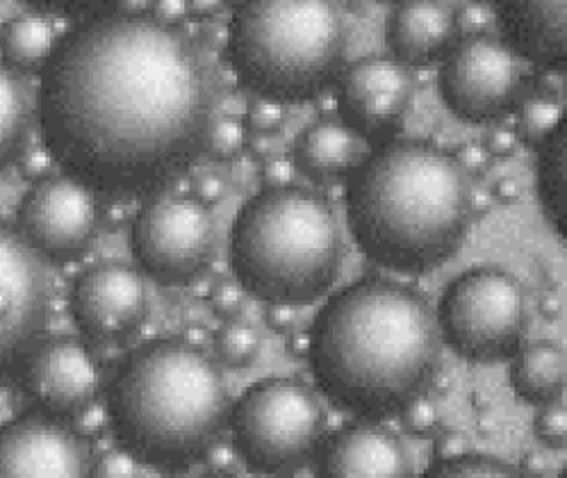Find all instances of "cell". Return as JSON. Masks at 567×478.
<instances>
[{
  "label": "cell",
  "instance_id": "cell-20",
  "mask_svg": "<svg viewBox=\"0 0 567 478\" xmlns=\"http://www.w3.org/2000/svg\"><path fill=\"white\" fill-rule=\"evenodd\" d=\"M360 137L336 118H319L297 142V163L312 178H338L355 167Z\"/></svg>",
  "mask_w": 567,
  "mask_h": 478
},
{
  "label": "cell",
  "instance_id": "cell-19",
  "mask_svg": "<svg viewBox=\"0 0 567 478\" xmlns=\"http://www.w3.org/2000/svg\"><path fill=\"white\" fill-rule=\"evenodd\" d=\"M454 14L437 0H409L388 23V42L403 64H429L452 44Z\"/></svg>",
  "mask_w": 567,
  "mask_h": 478
},
{
  "label": "cell",
  "instance_id": "cell-29",
  "mask_svg": "<svg viewBox=\"0 0 567 478\" xmlns=\"http://www.w3.org/2000/svg\"><path fill=\"white\" fill-rule=\"evenodd\" d=\"M534 430L538 435V440L545 443L551 449H560L565 447L567 440V413H565V404L560 398H551V402H545L540 413L536 415V424Z\"/></svg>",
  "mask_w": 567,
  "mask_h": 478
},
{
  "label": "cell",
  "instance_id": "cell-34",
  "mask_svg": "<svg viewBox=\"0 0 567 478\" xmlns=\"http://www.w3.org/2000/svg\"><path fill=\"white\" fill-rule=\"evenodd\" d=\"M19 172L28 183H37L47 176H51V169L55 165V159L51 155V150L42 144V146H25V150L21 153V157L17 159Z\"/></svg>",
  "mask_w": 567,
  "mask_h": 478
},
{
  "label": "cell",
  "instance_id": "cell-36",
  "mask_svg": "<svg viewBox=\"0 0 567 478\" xmlns=\"http://www.w3.org/2000/svg\"><path fill=\"white\" fill-rule=\"evenodd\" d=\"M454 21H456V30H463L465 34H483L493 23V12L488 10V6L478 3L476 0V3H470L467 8H463L458 17H454Z\"/></svg>",
  "mask_w": 567,
  "mask_h": 478
},
{
  "label": "cell",
  "instance_id": "cell-9",
  "mask_svg": "<svg viewBox=\"0 0 567 478\" xmlns=\"http://www.w3.org/2000/svg\"><path fill=\"white\" fill-rule=\"evenodd\" d=\"M53 314L49 260L0 219V389L17 381L47 340Z\"/></svg>",
  "mask_w": 567,
  "mask_h": 478
},
{
  "label": "cell",
  "instance_id": "cell-5",
  "mask_svg": "<svg viewBox=\"0 0 567 478\" xmlns=\"http://www.w3.org/2000/svg\"><path fill=\"white\" fill-rule=\"evenodd\" d=\"M230 260L245 292L267 303L306 305L327 294L342 267V235L327 198L265 187L239 210Z\"/></svg>",
  "mask_w": 567,
  "mask_h": 478
},
{
  "label": "cell",
  "instance_id": "cell-41",
  "mask_svg": "<svg viewBox=\"0 0 567 478\" xmlns=\"http://www.w3.org/2000/svg\"><path fill=\"white\" fill-rule=\"evenodd\" d=\"M519 137L515 131L511 128H497L495 133H491L488 142H485V150L491 153V157H508L517 150Z\"/></svg>",
  "mask_w": 567,
  "mask_h": 478
},
{
  "label": "cell",
  "instance_id": "cell-4",
  "mask_svg": "<svg viewBox=\"0 0 567 478\" xmlns=\"http://www.w3.org/2000/svg\"><path fill=\"white\" fill-rule=\"evenodd\" d=\"M230 413L224 372L185 340H157L121 365L107 417L135 458L181 467L206 451Z\"/></svg>",
  "mask_w": 567,
  "mask_h": 478
},
{
  "label": "cell",
  "instance_id": "cell-38",
  "mask_svg": "<svg viewBox=\"0 0 567 478\" xmlns=\"http://www.w3.org/2000/svg\"><path fill=\"white\" fill-rule=\"evenodd\" d=\"M470 451V437L461 430H447L435 440V456L437 458H456Z\"/></svg>",
  "mask_w": 567,
  "mask_h": 478
},
{
  "label": "cell",
  "instance_id": "cell-11",
  "mask_svg": "<svg viewBox=\"0 0 567 478\" xmlns=\"http://www.w3.org/2000/svg\"><path fill=\"white\" fill-rule=\"evenodd\" d=\"M522 87V64L504 39L465 34L444 58L440 92L450 110L472 124L506 114Z\"/></svg>",
  "mask_w": 567,
  "mask_h": 478
},
{
  "label": "cell",
  "instance_id": "cell-53",
  "mask_svg": "<svg viewBox=\"0 0 567 478\" xmlns=\"http://www.w3.org/2000/svg\"><path fill=\"white\" fill-rule=\"evenodd\" d=\"M478 3H488V0H478Z\"/></svg>",
  "mask_w": 567,
  "mask_h": 478
},
{
  "label": "cell",
  "instance_id": "cell-31",
  "mask_svg": "<svg viewBox=\"0 0 567 478\" xmlns=\"http://www.w3.org/2000/svg\"><path fill=\"white\" fill-rule=\"evenodd\" d=\"M286 103L258 96L247 110V128H251L254 133H274L286 124Z\"/></svg>",
  "mask_w": 567,
  "mask_h": 478
},
{
  "label": "cell",
  "instance_id": "cell-17",
  "mask_svg": "<svg viewBox=\"0 0 567 478\" xmlns=\"http://www.w3.org/2000/svg\"><path fill=\"white\" fill-rule=\"evenodd\" d=\"M499 19L517 55L547 69L567 62V0H497Z\"/></svg>",
  "mask_w": 567,
  "mask_h": 478
},
{
  "label": "cell",
  "instance_id": "cell-45",
  "mask_svg": "<svg viewBox=\"0 0 567 478\" xmlns=\"http://www.w3.org/2000/svg\"><path fill=\"white\" fill-rule=\"evenodd\" d=\"M75 417H78V433H80V435H85V437L96 435V433L105 426V422H107L105 413L96 411V408H94V404H92V406H87L83 413H78Z\"/></svg>",
  "mask_w": 567,
  "mask_h": 478
},
{
  "label": "cell",
  "instance_id": "cell-43",
  "mask_svg": "<svg viewBox=\"0 0 567 478\" xmlns=\"http://www.w3.org/2000/svg\"><path fill=\"white\" fill-rule=\"evenodd\" d=\"M265 319L269 329L288 331L297 322V312H295V305H288V303H269Z\"/></svg>",
  "mask_w": 567,
  "mask_h": 478
},
{
  "label": "cell",
  "instance_id": "cell-26",
  "mask_svg": "<svg viewBox=\"0 0 567 478\" xmlns=\"http://www.w3.org/2000/svg\"><path fill=\"white\" fill-rule=\"evenodd\" d=\"M431 478H506L519 476V469L506 460L493 456H478V454H463L456 458H437V463L426 471Z\"/></svg>",
  "mask_w": 567,
  "mask_h": 478
},
{
  "label": "cell",
  "instance_id": "cell-2",
  "mask_svg": "<svg viewBox=\"0 0 567 478\" xmlns=\"http://www.w3.org/2000/svg\"><path fill=\"white\" fill-rule=\"evenodd\" d=\"M442 333L422 294L390 281H360L317 316L310 361L333 402L362 417H385L429 392Z\"/></svg>",
  "mask_w": 567,
  "mask_h": 478
},
{
  "label": "cell",
  "instance_id": "cell-52",
  "mask_svg": "<svg viewBox=\"0 0 567 478\" xmlns=\"http://www.w3.org/2000/svg\"><path fill=\"white\" fill-rule=\"evenodd\" d=\"M524 467H526V469H536V467L540 469V467H543V458H540L538 454H534V456H529V458L524 460Z\"/></svg>",
  "mask_w": 567,
  "mask_h": 478
},
{
  "label": "cell",
  "instance_id": "cell-23",
  "mask_svg": "<svg viewBox=\"0 0 567 478\" xmlns=\"http://www.w3.org/2000/svg\"><path fill=\"white\" fill-rule=\"evenodd\" d=\"M55 51V30L42 14H19L0 25V58L19 73L42 71Z\"/></svg>",
  "mask_w": 567,
  "mask_h": 478
},
{
  "label": "cell",
  "instance_id": "cell-37",
  "mask_svg": "<svg viewBox=\"0 0 567 478\" xmlns=\"http://www.w3.org/2000/svg\"><path fill=\"white\" fill-rule=\"evenodd\" d=\"M151 17L165 25L181 28V23L189 17L187 0H151Z\"/></svg>",
  "mask_w": 567,
  "mask_h": 478
},
{
  "label": "cell",
  "instance_id": "cell-1",
  "mask_svg": "<svg viewBox=\"0 0 567 478\" xmlns=\"http://www.w3.org/2000/svg\"><path fill=\"white\" fill-rule=\"evenodd\" d=\"M219 77L196 39L151 14H103L44 66L37 118L64 174L94 191L167 187L206 153Z\"/></svg>",
  "mask_w": 567,
  "mask_h": 478
},
{
  "label": "cell",
  "instance_id": "cell-16",
  "mask_svg": "<svg viewBox=\"0 0 567 478\" xmlns=\"http://www.w3.org/2000/svg\"><path fill=\"white\" fill-rule=\"evenodd\" d=\"M32 402L55 417H75L96 402L101 372L92 351L73 337L42 342L23 370Z\"/></svg>",
  "mask_w": 567,
  "mask_h": 478
},
{
  "label": "cell",
  "instance_id": "cell-32",
  "mask_svg": "<svg viewBox=\"0 0 567 478\" xmlns=\"http://www.w3.org/2000/svg\"><path fill=\"white\" fill-rule=\"evenodd\" d=\"M90 476L96 478H131L137 476V458L124 449H110L99 460H92Z\"/></svg>",
  "mask_w": 567,
  "mask_h": 478
},
{
  "label": "cell",
  "instance_id": "cell-42",
  "mask_svg": "<svg viewBox=\"0 0 567 478\" xmlns=\"http://www.w3.org/2000/svg\"><path fill=\"white\" fill-rule=\"evenodd\" d=\"M204 456H206V465L217 474L228 471L235 465V449L230 445H224V443H210L206 447Z\"/></svg>",
  "mask_w": 567,
  "mask_h": 478
},
{
  "label": "cell",
  "instance_id": "cell-15",
  "mask_svg": "<svg viewBox=\"0 0 567 478\" xmlns=\"http://www.w3.org/2000/svg\"><path fill=\"white\" fill-rule=\"evenodd\" d=\"M415 98L411 69L390 58H364L340 75V107L349 124L368 137L399 128Z\"/></svg>",
  "mask_w": 567,
  "mask_h": 478
},
{
  "label": "cell",
  "instance_id": "cell-27",
  "mask_svg": "<svg viewBox=\"0 0 567 478\" xmlns=\"http://www.w3.org/2000/svg\"><path fill=\"white\" fill-rule=\"evenodd\" d=\"M217 351L230 367H249L260 353V335L239 322L226 324L217 333Z\"/></svg>",
  "mask_w": 567,
  "mask_h": 478
},
{
  "label": "cell",
  "instance_id": "cell-28",
  "mask_svg": "<svg viewBox=\"0 0 567 478\" xmlns=\"http://www.w3.org/2000/svg\"><path fill=\"white\" fill-rule=\"evenodd\" d=\"M245 144H247V126L237 122V118H219L210 131L206 153L226 163V159H233L245 150Z\"/></svg>",
  "mask_w": 567,
  "mask_h": 478
},
{
  "label": "cell",
  "instance_id": "cell-47",
  "mask_svg": "<svg viewBox=\"0 0 567 478\" xmlns=\"http://www.w3.org/2000/svg\"><path fill=\"white\" fill-rule=\"evenodd\" d=\"M312 349V333L297 331L288 337V353L295 357H308Z\"/></svg>",
  "mask_w": 567,
  "mask_h": 478
},
{
  "label": "cell",
  "instance_id": "cell-10",
  "mask_svg": "<svg viewBox=\"0 0 567 478\" xmlns=\"http://www.w3.org/2000/svg\"><path fill=\"white\" fill-rule=\"evenodd\" d=\"M217 228L206 204L189 196H165L135 217L133 253L162 285H185L204 271L215 253Z\"/></svg>",
  "mask_w": 567,
  "mask_h": 478
},
{
  "label": "cell",
  "instance_id": "cell-33",
  "mask_svg": "<svg viewBox=\"0 0 567 478\" xmlns=\"http://www.w3.org/2000/svg\"><path fill=\"white\" fill-rule=\"evenodd\" d=\"M403 426L413 435H426L437 424V408L426 394L413 398V402L401 411Z\"/></svg>",
  "mask_w": 567,
  "mask_h": 478
},
{
  "label": "cell",
  "instance_id": "cell-48",
  "mask_svg": "<svg viewBox=\"0 0 567 478\" xmlns=\"http://www.w3.org/2000/svg\"><path fill=\"white\" fill-rule=\"evenodd\" d=\"M495 196L499 198L502 204H515V201H519L522 187H519V183L515 178H502L495 185Z\"/></svg>",
  "mask_w": 567,
  "mask_h": 478
},
{
  "label": "cell",
  "instance_id": "cell-6",
  "mask_svg": "<svg viewBox=\"0 0 567 478\" xmlns=\"http://www.w3.org/2000/svg\"><path fill=\"white\" fill-rule=\"evenodd\" d=\"M228 53L237 75L260 96L315 98L344 64V12L336 0H245L228 32Z\"/></svg>",
  "mask_w": 567,
  "mask_h": 478
},
{
  "label": "cell",
  "instance_id": "cell-18",
  "mask_svg": "<svg viewBox=\"0 0 567 478\" xmlns=\"http://www.w3.org/2000/svg\"><path fill=\"white\" fill-rule=\"evenodd\" d=\"M323 471L333 478H406L413 463L396 435L381 426L358 424L329 445Z\"/></svg>",
  "mask_w": 567,
  "mask_h": 478
},
{
  "label": "cell",
  "instance_id": "cell-40",
  "mask_svg": "<svg viewBox=\"0 0 567 478\" xmlns=\"http://www.w3.org/2000/svg\"><path fill=\"white\" fill-rule=\"evenodd\" d=\"M224 194H226V180L217 174H206L196 183V198L200 204L215 206L221 201Z\"/></svg>",
  "mask_w": 567,
  "mask_h": 478
},
{
  "label": "cell",
  "instance_id": "cell-46",
  "mask_svg": "<svg viewBox=\"0 0 567 478\" xmlns=\"http://www.w3.org/2000/svg\"><path fill=\"white\" fill-rule=\"evenodd\" d=\"M224 3L226 0H187V10L196 19H210L224 8Z\"/></svg>",
  "mask_w": 567,
  "mask_h": 478
},
{
  "label": "cell",
  "instance_id": "cell-49",
  "mask_svg": "<svg viewBox=\"0 0 567 478\" xmlns=\"http://www.w3.org/2000/svg\"><path fill=\"white\" fill-rule=\"evenodd\" d=\"M271 146H274V142H271L269 133H256L254 137H247V144H245V148H249V153L258 159H265L271 153Z\"/></svg>",
  "mask_w": 567,
  "mask_h": 478
},
{
  "label": "cell",
  "instance_id": "cell-30",
  "mask_svg": "<svg viewBox=\"0 0 567 478\" xmlns=\"http://www.w3.org/2000/svg\"><path fill=\"white\" fill-rule=\"evenodd\" d=\"M25 6L47 12V14H64V17H103L118 0H23Z\"/></svg>",
  "mask_w": 567,
  "mask_h": 478
},
{
  "label": "cell",
  "instance_id": "cell-51",
  "mask_svg": "<svg viewBox=\"0 0 567 478\" xmlns=\"http://www.w3.org/2000/svg\"><path fill=\"white\" fill-rule=\"evenodd\" d=\"M433 383H435V387H437L440 392H447V389L452 387V378H450V376H437V374H435Z\"/></svg>",
  "mask_w": 567,
  "mask_h": 478
},
{
  "label": "cell",
  "instance_id": "cell-3",
  "mask_svg": "<svg viewBox=\"0 0 567 478\" xmlns=\"http://www.w3.org/2000/svg\"><path fill=\"white\" fill-rule=\"evenodd\" d=\"M474 194L458 159L426 142L377 150L349 187V224L374 262L424 273L465 242Z\"/></svg>",
  "mask_w": 567,
  "mask_h": 478
},
{
  "label": "cell",
  "instance_id": "cell-22",
  "mask_svg": "<svg viewBox=\"0 0 567 478\" xmlns=\"http://www.w3.org/2000/svg\"><path fill=\"white\" fill-rule=\"evenodd\" d=\"M511 383L519 398L529 404H545L565 387V351L556 342H534L515 351Z\"/></svg>",
  "mask_w": 567,
  "mask_h": 478
},
{
  "label": "cell",
  "instance_id": "cell-7",
  "mask_svg": "<svg viewBox=\"0 0 567 478\" xmlns=\"http://www.w3.org/2000/svg\"><path fill=\"white\" fill-rule=\"evenodd\" d=\"M437 326L447 344L476 363L513 355L526 333V301L515 278L497 267H476L444 290Z\"/></svg>",
  "mask_w": 567,
  "mask_h": 478
},
{
  "label": "cell",
  "instance_id": "cell-35",
  "mask_svg": "<svg viewBox=\"0 0 567 478\" xmlns=\"http://www.w3.org/2000/svg\"><path fill=\"white\" fill-rule=\"evenodd\" d=\"M210 305L217 316L228 322V319H235L241 312V305H245V290L237 283H219L210 292Z\"/></svg>",
  "mask_w": 567,
  "mask_h": 478
},
{
  "label": "cell",
  "instance_id": "cell-24",
  "mask_svg": "<svg viewBox=\"0 0 567 478\" xmlns=\"http://www.w3.org/2000/svg\"><path fill=\"white\" fill-rule=\"evenodd\" d=\"M538 196L540 206L560 239L567 237V124L538 146Z\"/></svg>",
  "mask_w": 567,
  "mask_h": 478
},
{
  "label": "cell",
  "instance_id": "cell-13",
  "mask_svg": "<svg viewBox=\"0 0 567 478\" xmlns=\"http://www.w3.org/2000/svg\"><path fill=\"white\" fill-rule=\"evenodd\" d=\"M75 324L90 337L118 342L135 335L148 316V292L137 269L103 262L78 278L71 292Z\"/></svg>",
  "mask_w": 567,
  "mask_h": 478
},
{
  "label": "cell",
  "instance_id": "cell-12",
  "mask_svg": "<svg viewBox=\"0 0 567 478\" xmlns=\"http://www.w3.org/2000/svg\"><path fill=\"white\" fill-rule=\"evenodd\" d=\"M19 226L47 260L71 262L90 249L96 235V194L69 174H51L32 183L23 196Z\"/></svg>",
  "mask_w": 567,
  "mask_h": 478
},
{
  "label": "cell",
  "instance_id": "cell-14",
  "mask_svg": "<svg viewBox=\"0 0 567 478\" xmlns=\"http://www.w3.org/2000/svg\"><path fill=\"white\" fill-rule=\"evenodd\" d=\"M87 437L42 415H23L0 426V478L90 476Z\"/></svg>",
  "mask_w": 567,
  "mask_h": 478
},
{
  "label": "cell",
  "instance_id": "cell-21",
  "mask_svg": "<svg viewBox=\"0 0 567 478\" xmlns=\"http://www.w3.org/2000/svg\"><path fill=\"white\" fill-rule=\"evenodd\" d=\"M37 101L23 75L0 62V174L17 165L28 146Z\"/></svg>",
  "mask_w": 567,
  "mask_h": 478
},
{
  "label": "cell",
  "instance_id": "cell-25",
  "mask_svg": "<svg viewBox=\"0 0 567 478\" xmlns=\"http://www.w3.org/2000/svg\"><path fill=\"white\" fill-rule=\"evenodd\" d=\"M565 122L563 103L551 96L538 92L536 96L526 98L517 110V137L529 146H543Z\"/></svg>",
  "mask_w": 567,
  "mask_h": 478
},
{
  "label": "cell",
  "instance_id": "cell-44",
  "mask_svg": "<svg viewBox=\"0 0 567 478\" xmlns=\"http://www.w3.org/2000/svg\"><path fill=\"white\" fill-rule=\"evenodd\" d=\"M456 159L465 172H483L491 163V153L485 150V146H481V144H467V146H463V150L458 153Z\"/></svg>",
  "mask_w": 567,
  "mask_h": 478
},
{
  "label": "cell",
  "instance_id": "cell-39",
  "mask_svg": "<svg viewBox=\"0 0 567 478\" xmlns=\"http://www.w3.org/2000/svg\"><path fill=\"white\" fill-rule=\"evenodd\" d=\"M292 176H295L292 165L288 163V159H282V157L267 159V163L262 165V172H260V178H262L265 187H282V185H290Z\"/></svg>",
  "mask_w": 567,
  "mask_h": 478
},
{
  "label": "cell",
  "instance_id": "cell-8",
  "mask_svg": "<svg viewBox=\"0 0 567 478\" xmlns=\"http://www.w3.org/2000/svg\"><path fill=\"white\" fill-rule=\"evenodd\" d=\"M327 411L297 378H267L239 398L233 413L235 447L258 469H282L315 449Z\"/></svg>",
  "mask_w": 567,
  "mask_h": 478
},
{
  "label": "cell",
  "instance_id": "cell-50",
  "mask_svg": "<svg viewBox=\"0 0 567 478\" xmlns=\"http://www.w3.org/2000/svg\"><path fill=\"white\" fill-rule=\"evenodd\" d=\"M538 310H540V314H543L545 319H556V316L560 314V310H563L560 297H558L556 292L545 294V297L540 299V303H538Z\"/></svg>",
  "mask_w": 567,
  "mask_h": 478
}]
</instances>
